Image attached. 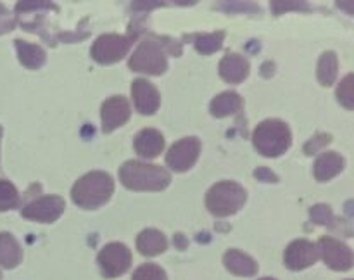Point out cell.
<instances>
[{
    "label": "cell",
    "mask_w": 354,
    "mask_h": 280,
    "mask_svg": "<svg viewBox=\"0 0 354 280\" xmlns=\"http://www.w3.org/2000/svg\"><path fill=\"white\" fill-rule=\"evenodd\" d=\"M133 37H124V35L118 33H107L100 35L92 45V59L102 66L114 64V62L121 61L124 55L130 50L131 44H133Z\"/></svg>",
    "instance_id": "obj_6"
},
{
    "label": "cell",
    "mask_w": 354,
    "mask_h": 280,
    "mask_svg": "<svg viewBox=\"0 0 354 280\" xmlns=\"http://www.w3.org/2000/svg\"><path fill=\"white\" fill-rule=\"evenodd\" d=\"M97 261H99L100 272L106 279H116L130 270L131 252L121 242H111L100 249Z\"/></svg>",
    "instance_id": "obj_7"
},
{
    "label": "cell",
    "mask_w": 354,
    "mask_h": 280,
    "mask_svg": "<svg viewBox=\"0 0 354 280\" xmlns=\"http://www.w3.org/2000/svg\"><path fill=\"white\" fill-rule=\"evenodd\" d=\"M131 280H168L165 270L156 263H145L138 266L131 275Z\"/></svg>",
    "instance_id": "obj_25"
},
{
    "label": "cell",
    "mask_w": 354,
    "mask_h": 280,
    "mask_svg": "<svg viewBox=\"0 0 354 280\" xmlns=\"http://www.w3.org/2000/svg\"><path fill=\"white\" fill-rule=\"evenodd\" d=\"M66 203L61 196H41L23 207V218L38 223H54L64 213Z\"/></svg>",
    "instance_id": "obj_9"
},
{
    "label": "cell",
    "mask_w": 354,
    "mask_h": 280,
    "mask_svg": "<svg viewBox=\"0 0 354 280\" xmlns=\"http://www.w3.org/2000/svg\"><path fill=\"white\" fill-rule=\"evenodd\" d=\"M248 200V192L244 187L232 180L218 182L207 190L206 207L211 214L218 218H227L239 213Z\"/></svg>",
    "instance_id": "obj_4"
},
{
    "label": "cell",
    "mask_w": 354,
    "mask_h": 280,
    "mask_svg": "<svg viewBox=\"0 0 354 280\" xmlns=\"http://www.w3.org/2000/svg\"><path fill=\"white\" fill-rule=\"evenodd\" d=\"M346 161L339 152L327 151L320 154L315 161V178L318 182H328L344 169Z\"/></svg>",
    "instance_id": "obj_16"
},
{
    "label": "cell",
    "mask_w": 354,
    "mask_h": 280,
    "mask_svg": "<svg viewBox=\"0 0 354 280\" xmlns=\"http://www.w3.org/2000/svg\"><path fill=\"white\" fill-rule=\"evenodd\" d=\"M137 249L144 256H158L168 249V239L161 230L147 228L137 237Z\"/></svg>",
    "instance_id": "obj_19"
},
{
    "label": "cell",
    "mask_w": 354,
    "mask_h": 280,
    "mask_svg": "<svg viewBox=\"0 0 354 280\" xmlns=\"http://www.w3.org/2000/svg\"><path fill=\"white\" fill-rule=\"evenodd\" d=\"M223 263L228 272L239 277H252L258 272V263L239 249H228L223 256Z\"/></svg>",
    "instance_id": "obj_17"
},
{
    "label": "cell",
    "mask_w": 354,
    "mask_h": 280,
    "mask_svg": "<svg viewBox=\"0 0 354 280\" xmlns=\"http://www.w3.org/2000/svg\"><path fill=\"white\" fill-rule=\"evenodd\" d=\"M114 194V180L106 171H90L76 180L71 189V199L83 209L104 206Z\"/></svg>",
    "instance_id": "obj_2"
},
{
    "label": "cell",
    "mask_w": 354,
    "mask_h": 280,
    "mask_svg": "<svg viewBox=\"0 0 354 280\" xmlns=\"http://www.w3.org/2000/svg\"><path fill=\"white\" fill-rule=\"evenodd\" d=\"M339 73V59L337 54L332 50H327L322 54L320 61H318L317 78L322 86H332L337 80Z\"/></svg>",
    "instance_id": "obj_22"
},
{
    "label": "cell",
    "mask_w": 354,
    "mask_h": 280,
    "mask_svg": "<svg viewBox=\"0 0 354 280\" xmlns=\"http://www.w3.org/2000/svg\"><path fill=\"white\" fill-rule=\"evenodd\" d=\"M2 133H3V128L0 127V140H2Z\"/></svg>",
    "instance_id": "obj_31"
},
{
    "label": "cell",
    "mask_w": 354,
    "mask_h": 280,
    "mask_svg": "<svg viewBox=\"0 0 354 280\" xmlns=\"http://www.w3.org/2000/svg\"><path fill=\"white\" fill-rule=\"evenodd\" d=\"M242 107H244V99L237 92H223L211 100L209 111L214 118L221 120V118L234 116Z\"/></svg>",
    "instance_id": "obj_18"
},
{
    "label": "cell",
    "mask_w": 354,
    "mask_h": 280,
    "mask_svg": "<svg viewBox=\"0 0 354 280\" xmlns=\"http://www.w3.org/2000/svg\"><path fill=\"white\" fill-rule=\"evenodd\" d=\"M23 261V249L12 234L2 232L0 234V266L2 268H16Z\"/></svg>",
    "instance_id": "obj_20"
},
{
    "label": "cell",
    "mask_w": 354,
    "mask_h": 280,
    "mask_svg": "<svg viewBox=\"0 0 354 280\" xmlns=\"http://www.w3.org/2000/svg\"><path fill=\"white\" fill-rule=\"evenodd\" d=\"M330 140H332L330 135L317 133L313 138H311L310 142H306V144H304V152H306L308 156L315 154V152L320 151L322 147H325V145H327Z\"/></svg>",
    "instance_id": "obj_28"
},
{
    "label": "cell",
    "mask_w": 354,
    "mask_h": 280,
    "mask_svg": "<svg viewBox=\"0 0 354 280\" xmlns=\"http://www.w3.org/2000/svg\"><path fill=\"white\" fill-rule=\"evenodd\" d=\"M311 220L318 225H325V227H332L334 228V221L335 216L332 213V207L327 206V204H317L310 209Z\"/></svg>",
    "instance_id": "obj_27"
},
{
    "label": "cell",
    "mask_w": 354,
    "mask_h": 280,
    "mask_svg": "<svg viewBox=\"0 0 354 280\" xmlns=\"http://www.w3.org/2000/svg\"><path fill=\"white\" fill-rule=\"evenodd\" d=\"M317 251L325 265L335 272H348L353 268V251L337 239L325 235L318 241Z\"/></svg>",
    "instance_id": "obj_10"
},
{
    "label": "cell",
    "mask_w": 354,
    "mask_h": 280,
    "mask_svg": "<svg viewBox=\"0 0 354 280\" xmlns=\"http://www.w3.org/2000/svg\"><path fill=\"white\" fill-rule=\"evenodd\" d=\"M135 152L144 159H154L165 151V137L156 128H144L133 140Z\"/></svg>",
    "instance_id": "obj_15"
},
{
    "label": "cell",
    "mask_w": 354,
    "mask_h": 280,
    "mask_svg": "<svg viewBox=\"0 0 354 280\" xmlns=\"http://www.w3.org/2000/svg\"><path fill=\"white\" fill-rule=\"evenodd\" d=\"M128 68L142 75L161 76L168 69L165 47L156 40H144L131 54Z\"/></svg>",
    "instance_id": "obj_5"
},
{
    "label": "cell",
    "mask_w": 354,
    "mask_h": 280,
    "mask_svg": "<svg viewBox=\"0 0 354 280\" xmlns=\"http://www.w3.org/2000/svg\"><path fill=\"white\" fill-rule=\"evenodd\" d=\"M337 100L346 109H354V76L351 73L337 86Z\"/></svg>",
    "instance_id": "obj_26"
},
{
    "label": "cell",
    "mask_w": 354,
    "mask_h": 280,
    "mask_svg": "<svg viewBox=\"0 0 354 280\" xmlns=\"http://www.w3.org/2000/svg\"><path fill=\"white\" fill-rule=\"evenodd\" d=\"M14 26H16V19H14V17L10 16L9 10L0 3V35L9 33V31L14 30Z\"/></svg>",
    "instance_id": "obj_29"
},
{
    "label": "cell",
    "mask_w": 354,
    "mask_h": 280,
    "mask_svg": "<svg viewBox=\"0 0 354 280\" xmlns=\"http://www.w3.org/2000/svg\"><path fill=\"white\" fill-rule=\"evenodd\" d=\"M120 180L135 192H159L171 183V175L158 165L142 161H127L120 168Z\"/></svg>",
    "instance_id": "obj_1"
},
{
    "label": "cell",
    "mask_w": 354,
    "mask_h": 280,
    "mask_svg": "<svg viewBox=\"0 0 354 280\" xmlns=\"http://www.w3.org/2000/svg\"><path fill=\"white\" fill-rule=\"evenodd\" d=\"M225 40V31H214V33H199L192 35L194 47L199 54H213V52L220 50Z\"/></svg>",
    "instance_id": "obj_23"
},
{
    "label": "cell",
    "mask_w": 354,
    "mask_h": 280,
    "mask_svg": "<svg viewBox=\"0 0 354 280\" xmlns=\"http://www.w3.org/2000/svg\"><path fill=\"white\" fill-rule=\"evenodd\" d=\"M201 154V140L197 137H185L175 142L166 154V165L176 173L189 171L194 168Z\"/></svg>",
    "instance_id": "obj_8"
},
{
    "label": "cell",
    "mask_w": 354,
    "mask_h": 280,
    "mask_svg": "<svg viewBox=\"0 0 354 280\" xmlns=\"http://www.w3.org/2000/svg\"><path fill=\"white\" fill-rule=\"evenodd\" d=\"M131 99H133L135 109L144 116L158 113L161 106V95L154 83L145 78H137L131 83Z\"/></svg>",
    "instance_id": "obj_12"
},
{
    "label": "cell",
    "mask_w": 354,
    "mask_h": 280,
    "mask_svg": "<svg viewBox=\"0 0 354 280\" xmlns=\"http://www.w3.org/2000/svg\"><path fill=\"white\" fill-rule=\"evenodd\" d=\"M17 50V59H19L21 64L28 69H40L41 66L47 61V52L37 44H30V41L24 40H16L14 41Z\"/></svg>",
    "instance_id": "obj_21"
},
{
    "label": "cell",
    "mask_w": 354,
    "mask_h": 280,
    "mask_svg": "<svg viewBox=\"0 0 354 280\" xmlns=\"http://www.w3.org/2000/svg\"><path fill=\"white\" fill-rule=\"evenodd\" d=\"M292 144V133L286 121L265 120L254 128L252 145L265 158H279L286 154Z\"/></svg>",
    "instance_id": "obj_3"
},
{
    "label": "cell",
    "mask_w": 354,
    "mask_h": 280,
    "mask_svg": "<svg viewBox=\"0 0 354 280\" xmlns=\"http://www.w3.org/2000/svg\"><path fill=\"white\" fill-rule=\"evenodd\" d=\"M19 206V192L9 180H0V211L16 209Z\"/></svg>",
    "instance_id": "obj_24"
},
{
    "label": "cell",
    "mask_w": 354,
    "mask_h": 280,
    "mask_svg": "<svg viewBox=\"0 0 354 280\" xmlns=\"http://www.w3.org/2000/svg\"><path fill=\"white\" fill-rule=\"evenodd\" d=\"M259 280H275V279H272V277H265V279H259Z\"/></svg>",
    "instance_id": "obj_30"
},
{
    "label": "cell",
    "mask_w": 354,
    "mask_h": 280,
    "mask_svg": "<svg viewBox=\"0 0 354 280\" xmlns=\"http://www.w3.org/2000/svg\"><path fill=\"white\" fill-rule=\"evenodd\" d=\"M249 71H251L249 61L237 52H228L220 61V76L223 78V82L230 83V85H239L244 82L249 76Z\"/></svg>",
    "instance_id": "obj_14"
},
{
    "label": "cell",
    "mask_w": 354,
    "mask_h": 280,
    "mask_svg": "<svg viewBox=\"0 0 354 280\" xmlns=\"http://www.w3.org/2000/svg\"><path fill=\"white\" fill-rule=\"evenodd\" d=\"M131 114V106L127 97L114 95L104 100L100 107V120H102V131L111 133L116 128L123 127L128 123Z\"/></svg>",
    "instance_id": "obj_11"
},
{
    "label": "cell",
    "mask_w": 354,
    "mask_h": 280,
    "mask_svg": "<svg viewBox=\"0 0 354 280\" xmlns=\"http://www.w3.org/2000/svg\"><path fill=\"white\" fill-rule=\"evenodd\" d=\"M317 259V245L306 239H297V241L290 242L286 249V254H283V263H286L287 268L294 270V272H299V270L315 265Z\"/></svg>",
    "instance_id": "obj_13"
}]
</instances>
